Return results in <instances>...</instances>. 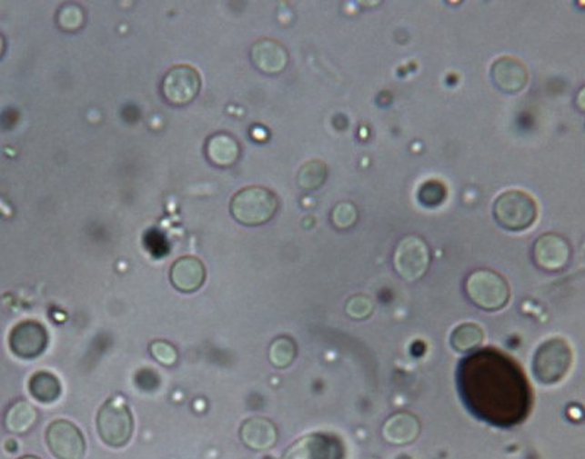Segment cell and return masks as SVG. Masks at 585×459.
Wrapping results in <instances>:
<instances>
[{
    "label": "cell",
    "instance_id": "cell-7",
    "mask_svg": "<svg viewBox=\"0 0 585 459\" xmlns=\"http://www.w3.org/2000/svg\"><path fill=\"white\" fill-rule=\"evenodd\" d=\"M198 71L187 65L170 69L163 79V95L170 105H185L194 101L201 90Z\"/></svg>",
    "mask_w": 585,
    "mask_h": 459
},
{
    "label": "cell",
    "instance_id": "cell-19",
    "mask_svg": "<svg viewBox=\"0 0 585 459\" xmlns=\"http://www.w3.org/2000/svg\"><path fill=\"white\" fill-rule=\"evenodd\" d=\"M483 338H485L483 329L478 324L469 322V324H461L452 331L451 345L459 353H470L480 347Z\"/></svg>",
    "mask_w": 585,
    "mask_h": 459
},
{
    "label": "cell",
    "instance_id": "cell-25",
    "mask_svg": "<svg viewBox=\"0 0 585 459\" xmlns=\"http://www.w3.org/2000/svg\"><path fill=\"white\" fill-rule=\"evenodd\" d=\"M373 300L365 294L353 295L346 304V314L355 321H365L373 314Z\"/></svg>",
    "mask_w": 585,
    "mask_h": 459
},
{
    "label": "cell",
    "instance_id": "cell-11",
    "mask_svg": "<svg viewBox=\"0 0 585 459\" xmlns=\"http://www.w3.org/2000/svg\"><path fill=\"white\" fill-rule=\"evenodd\" d=\"M250 57L255 66L268 75L281 74L288 65L287 50L271 38H262L255 43L250 50Z\"/></svg>",
    "mask_w": 585,
    "mask_h": 459
},
{
    "label": "cell",
    "instance_id": "cell-15",
    "mask_svg": "<svg viewBox=\"0 0 585 459\" xmlns=\"http://www.w3.org/2000/svg\"><path fill=\"white\" fill-rule=\"evenodd\" d=\"M420 423L408 413H397L385 422L382 436L391 444H407L418 439Z\"/></svg>",
    "mask_w": 585,
    "mask_h": 459
},
{
    "label": "cell",
    "instance_id": "cell-2",
    "mask_svg": "<svg viewBox=\"0 0 585 459\" xmlns=\"http://www.w3.org/2000/svg\"><path fill=\"white\" fill-rule=\"evenodd\" d=\"M466 293L471 303L489 312L507 306L511 295L507 280L490 269H478L471 273L466 281Z\"/></svg>",
    "mask_w": 585,
    "mask_h": 459
},
{
    "label": "cell",
    "instance_id": "cell-28",
    "mask_svg": "<svg viewBox=\"0 0 585 459\" xmlns=\"http://www.w3.org/2000/svg\"><path fill=\"white\" fill-rule=\"evenodd\" d=\"M582 95H584V90L580 91V95H578V101H580V109L584 110V105H582Z\"/></svg>",
    "mask_w": 585,
    "mask_h": 459
},
{
    "label": "cell",
    "instance_id": "cell-21",
    "mask_svg": "<svg viewBox=\"0 0 585 459\" xmlns=\"http://www.w3.org/2000/svg\"><path fill=\"white\" fill-rule=\"evenodd\" d=\"M327 177H328V168L325 163L319 160L309 161L300 168L298 184L305 191H317L325 184Z\"/></svg>",
    "mask_w": 585,
    "mask_h": 459
},
{
    "label": "cell",
    "instance_id": "cell-5",
    "mask_svg": "<svg viewBox=\"0 0 585 459\" xmlns=\"http://www.w3.org/2000/svg\"><path fill=\"white\" fill-rule=\"evenodd\" d=\"M572 351L567 341L552 338L541 344L534 355L533 369L537 379L544 384L560 382L570 370Z\"/></svg>",
    "mask_w": 585,
    "mask_h": 459
},
{
    "label": "cell",
    "instance_id": "cell-23",
    "mask_svg": "<svg viewBox=\"0 0 585 459\" xmlns=\"http://www.w3.org/2000/svg\"><path fill=\"white\" fill-rule=\"evenodd\" d=\"M358 213L355 204L351 202H339L336 208L332 209L331 221L338 230H348L358 223Z\"/></svg>",
    "mask_w": 585,
    "mask_h": 459
},
{
    "label": "cell",
    "instance_id": "cell-27",
    "mask_svg": "<svg viewBox=\"0 0 585 459\" xmlns=\"http://www.w3.org/2000/svg\"><path fill=\"white\" fill-rule=\"evenodd\" d=\"M149 350H151L154 359L165 366H173L177 362V351L172 344L166 343V341H154Z\"/></svg>",
    "mask_w": 585,
    "mask_h": 459
},
{
    "label": "cell",
    "instance_id": "cell-9",
    "mask_svg": "<svg viewBox=\"0 0 585 459\" xmlns=\"http://www.w3.org/2000/svg\"><path fill=\"white\" fill-rule=\"evenodd\" d=\"M533 258L536 265L548 273H558L568 265L570 246L567 239L555 233H548L534 242Z\"/></svg>",
    "mask_w": 585,
    "mask_h": 459
},
{
    "label": "cell",
    "instance_id": "cell-12",
    "mask_svg": "<svg viewBox=\"0 0 585 459\" xmlns=\"http://www.w3.org/2000/svg\"><path fill=\"white\" fill-rule=\"evenodd\" d=\"M495 85L503 93L515 94L529 83V71L522 62L514 57H500L492 66Z\"/></svg>",
    "mask_w": 585,
    "mask_h": 459
},
{
    "label": "cell",
    "instance_id": "cell-20",
    "mask_svg": "<svg viewBox=\"0 0 585 459\" xmlns=\"http://www.w3.org/2000/svg\"><path fill=\"white\" fill-rule=\"evenodd\" d=\"M37 410L31 404L21 401L9 410L6 415V426L15 434H25L37 422Z\"/></svg>",
    "mask_w": 585,
    "mask_h": 459
},
{
    "label": "cell",
    "instance_id": "cell-14",
    "mask_svg": "<svg viewBox=\"0 0 585 459\" xmlns=\"http://www.w3.org/2000/svg\"><path fill=\"white\" fill-rule=\"evenodd\" d=\"M240 439L252 451H268L278 439V432L268 418L252 417L240 427Z\"/></svg>",
    "mask_w": 585,
    "mask_h": 459
},
{
    "label": "cell",
    "instance_id": "cell-13",
    "mask_svg": "<svg viewBox=\"0 0 585 459\" xmlns=\"http://www.w3.org/2000/svg\"><path fill=\"white\" fill-rule=\"evenodd\" d=\"M206 266L195 256H183L173 264L170 269V280L175 288L182 293H194L206 281Z\"/></svg>",
    "mask_w": 585,
    "mask_h": 459
},
{
    "label": "cell",
    "instance_id": "cell-1",
    "mask_svg": "<svg viewBox=\"0 0 585 459\" xmlns=\"http://www.w3.org/2000/svg\"><path fill=\"white\" fill-rule=\"evenodd\" d=\"M278 209V199L267 187L249 186L233 196L231 215L240 225L257 227L268 223Z\"/></svg>",
    "mask_w": 585,
    "mask_h": 459
},
{
    "label": "cell",
    "instance_id": "cell-4",
    "mask_svg": "<svg viewBox=\"0 0 585 459\" xmlns=\"http://www.w3.org/2000/svg\"><path fill=\"white\" fill-rule=\"evenodd\" d=\"M493 215L500 227L521 232L536 221L537 204L526 192L508 191L496 199Z\"/></svg>",
    "mask_w": 585,
    "mask_h": 459
},
{
    "label": "cell",
    "instance_id": "cell-10",
    "mask_svg": "<svg viewBox=\"0 0 585 459\" xmlns=\"http://www.w3.org/2000/svg\"><path fill=\"white\" fill-rule=\"evenodd\" d=\"M49 336L42 324L26 321L19 324L11 334V348L23 359H35L45 350Z\"/></svg>",
    "mask_w": 585,
    "mask_h": 459
},
{
    "label": "cell",
    "instance_id": "cell-6",
    "mask_svg": "<svg viewBox=\"0 0 585 459\" xmlns=\"http://www.w3.org/2000/svg\"><path fill=\"white\" fill-rule=\"evenodd\" d=\"M430 265V251L419 235H406L394 252V268L403 280L418 281L425 276Z\"/></svg>",
    "mask_w": 585,
    "mask_h": 459
},
{
    "label": "cell",
    "instance_id": "cell-29",
    "mask_svg": "<svg viewBox=\"0 0 585 459\" xmlns=\"http://www.w3.org/2000/svg\"><path fill=\"white\" fill-rule=\"evenodd\" d=\"M21 459H38V458H35V456H25V458H21Z\"/></svg>",
    "mask_w": 585,
    "mask_h": 459
},
{
    "label": "cell",
    "instance_id": "cell-18",
    "mask_svg": "<svg viewBox=\"0 0 585 459\" xmlns=\"http://www.w3.org/2000/svg\"><path fill=\"white\" fill-rule=\"evenodd\" d=\"M30 393L40 403H55L62 394V384L50 372H37L30 379Z\"/></svg>",
    "mask_w": 585,
    "mask_h": 459
},
{
    "label": "cell",
    "instance_id": "cell-8",
    "mask_svg": "<svg viewBox=\"0 0 585 459\" xmlns=\"http://www.w3.org/2000/svg\"><path fill=\"white\" fill-rule=\"evenodd\" d=\"M47 444L57 459H83L86 439L78 427L67 420H56L47 429Z\"/></svg>",
    "mask_w": 585,
    "mask_h": 459
},
{
    "label": "cell",
    "instance_id": "cell-17",
    "mask_svg": "<svg viewBox=\"0 0 585 459\" xmlns=\"http://www.w3.org/2000/svg\"><path fill=\"white\" fill-rule=\"evenodd\" d=\"M283 459H328V442L318 434L302 437L291 444Z\"/></svg>",
    "mask_w": 585,
    "mask_h": 459
},
{
    "label": "cell",
    "instance_id": "cell-26",
    "mask_svg": "<svg viewBox=\"0 0 585 459\" xmlns=\"http://www.w3.org/2000/svg\"><path fill=\"white\" fill-rule=\"evenodd\" d=\"M447 198V187L438 180H429L419 191V199L426 206H437Z\"/></svg>",
    "mask_w": 585,
    "mask_h": 459
},
{
    "label": "cell",
    "instance_id": "cell-24",
    "mask_svg": "<svg viewBox=\"0 0 585 459\" xmlns=\"http://www.w3.org/2000/svg\"><path fill=\"white\" fill-rule=\"evenodd\" d=\"M83 9L76 5H65L57 14V24L65 31H78L84 25Z\"/></svg>",
    "mask_w": 585,
    "mask_h": 459
},
{
    "label": "cell",
    "instance_id": "cell-22",
    "mask_svg": "<svg viewBox=\"0 0 585 459\" xmlns=\"http://www.w3.org/2000/svg\"><path fill=\"white\" fill-rule=\"evenodd\" d=\"M296 355H298V347L295 341L288 336H280L272 341L269 347V362L272 366L277 369H286L295 362Z\"/></svg>",
    "mask_w": 585,
    "mask_h": 459
},
{
    "label": "cell",
    "instance_id": "cell-16",
    "mask_svg": "<svg viewBox=\"0 0 585 459\" xmlns=\"http://www.w3.org/2000/svg\"><path fill=\"white\" fill-rule=\"evenodd\" d=\"M239 155V143L231 135L216 134L207 143V157L218 167H230Z\"/></svg>",
    "mask_w": 585,
    "mask_h": 459
},
{
    "label": "cell",
    "instance_id": "cell-3",
    "mask_svg": "<svg viewBox=\"0 0 585 459\" xmlns=\"http://www.w3.org/2000/svg\"><path fill=\"white\" fill-rule=\"evenodd\" d=\"M97 429L101 441L112 448H122L131 441L134 417L126 401L110 398L98 411Z\"/></svg>",
    "mask_w": 585,
    "mask_h": 459
}]
</instances>
